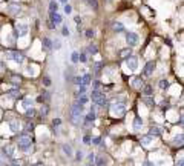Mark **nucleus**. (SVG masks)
Returning <instances> with one entry per match:
<instances>
[{"instance_id": "1", "label": "nucleus", "mask_w": 184, "mask_h": 166, "mask_svg": "<svg viewBox=\"0 0 184 166\" xmlns=\"http://www.w3.org/2000/svg\"><path fill=\"white\" fill-rule=\"evenodd\" d=\"M31 146H32L31 135H28V134H21V135H19V138H17V148L20 149V151H29Z\"/></svg>"}, {"instance_id": "2", "label": "nucleus", "mask_w": 184, "mask_h": 166, "mask_svg": "<svg viewBox=\"0 0 184 166\" xmlns=\"http://www.w3.org/2000/svg\"><path fill=\"white\" fill-rule=\"evenodd\" d=\"M91 99L92 101H94L95 105H98V106H107L106 105V95L104 92H101V91H97V89H92V92H91Z\"/></svg>"}, {"instance_id": "3", "label": "nucleus", "mask_w": 184, "mask_h": 166, "mask_svg": "<svg viewBox=\"0 0 184 166\" xmlns=\"http://www.w3.org/2000/svg\"><path fill=\"white\" fill-rule=\"evenodd\" d=\"M5 57H6L8 60H12L15 63H19V65H21V63L25 62V56L19 51H6L5 52Z\"/></svg>"}, {"instance_id": "4", "label": "nucleus", "mask_w": 184, "mask_h": 166, "mask_svg": "<svg viewBox=\"0 0 184 166\" xmlns=\"http://www.w3.org/2000/svg\"><path fill=\"white\" fill-rule=\"evenodd\" d=\"M83 114V105H78V103H74L71 106V117H72V122L77 125L78 123V119L82 117Z\"/></svg>"}, {"instance_id": "5", "label": "nucleus", "mask_w": 184, "mask_h": 166, "mask_svg": "<svg viewBox=\"0 0 184 166\" xmlns=\"http://www.w3.org/2000/svg\"><path fill=\"white\" fill-rule=\"evenodd\" d=\"M111 112L117 117H121V115H124V112H126V105H124L123 101H117V103H113L111 106Z\"/></svg>"}, {"instance_id": "6", "label": "nucleus", "mask_w": 184, "mask_h": 166, "mask_svg": "<svg viewBox=\"0 0 184 166\" xmlns=\"http://www.w3.org/2000/svg\"><path fill=\"white\" fill-rule=\"evenodd\" d=\"M28 34V25H23V23H19L15 26V31H14V35L15 37H25Z\"/></svg>"}, {"instance_id": "7", "label": "nucleus", "mask_w": 184, "mask_h": 166, "mask_svg": "<svg viewBox=\"0 0 184 166\" xmlns=\"http://www.w3.org/2000/svg\"><path fill=\"white\" fill-rule=\"evenodd\" d=\"M49 22L57 28L58 25H62V23H63V17H62V15L58 14V13H49Z\"/></svg>"}, {"instance_id": "8", "label": "nucleus", "mask_w": 184, "mask_h": 166, "mask_svg": "<svg viewBox=\"0 0 184 166\" xmlns=\"http://www.w3.org/2000/svg\"><path fill=\"white\" fill-rule=\"evenodd\" d=\"M155 62L152 60V62H147L146 63V66H144V69H143V76H146V77H150L154 74V71H155Z\"/></svg>"}, {"instance_id": "9", "label": "nucleus", "mask_w": 184, "mask_h": 166, "mask_svg": "<svg viewBox=\"0 0 184 166\" xmlns=\"http://www.w3.org/2000/svg\"><path fill=\"white\" fill-rule=\"evenodd\" d=\"M126 42H127L129 46H135L138 43V35L135 33H131V31H129V33H126Z\"/></svg>"}, {"instance_id": "10", "label": "nucleus", "mask_w": 184, "mask_h": 166, "mask_svg": "<svg viewBox=\"0 0 184 166\" xmlns=\"http://www.w3.org/2000/svg\"><path fill=\"white\" fill-rule=\"evenodd\" d=\"M126 65H127V68L131 69V71H135V69L138 68V58L131 56L129 58H126Z\"/></svg>"}, {"instance_id": "11", "label": "nucleus", "mask_w": 184, "mask_h": 166, "mask_svg": "<svg viewBox=\"0 0 184 166\" xmlns=\"http://www.w3.org/2000/svg\"><path fill=\"white\" fill-rule=\"evenodd\" d=\"M2 152H3V157L12 158L14 157V146L12 144H6V146L2 148Z\"/></svg>"}, {"instance_id": "12", "label": "nucleus", "mask_w": 184, "mask_h": 166, "mask_svg": "<svg viewBox=\"0 0 184 166\" xmlns=\"http://www.w3.org/2000/svg\"><path fill=\"white\" fill-rule=\"evenodd\" d=\"M94 120H95V108H94V106H91L89 112H88V114H86V117H84V122H86V125H91Z\"/></svg>"}, {"instance_id": "13", "label": "nucleus", "mask_w": 184, "mask_h": 166, "mask_svg": "<svg viewBox=\"0 0 184 166\" xmlns=\"http://www.w3.org/2000/svg\"><path fill=\"white\" fill-rule=\"evenodd\" d=\"M149 135H152V137H161V135H163V128L152 126V128H150V131H149Z\"/></svg>"}, {"instance_id": "14", "label": "nucleus", "mask_w": 184, "mask_h": 166, "mask_svg": "<svg viewBox=\"0 0 184 166\" xmlns=\"http://www.w3.org/2000/svg\"><path fill=\"white\" fill-rule=\"evenodd\" d=\"M132 86L135 89H141L144 86V82H143V78L141 77H134L132 78Z\"/></svg>"}, {"instance_id": "15", "label": "nucleus", "mask_w": 184, "mask_h": 166, "mask_svg": "<svg viewBox=\"0 0 184 166\" xmlns=\"http://www.w3.org/2000/svg\"><path fill=\"white\" fill-rule=\"evenodd\" d=\"M95 166H106L107 165V158L104 155H95Z\"/></svg>"}, {"instance_id": "16", "label": "nucleus", "mask_w": 184, "mask_h": 166, "mask_svg": "<svg viewBox=\"0 0 184 166\" xmlns=\"http://www.w3.org/2000/svg\"><path fill=\"white\" fill-rule=\"evenodd\" d=\"M141 92L144 94V97H150V95L154 94V89H152L150 85H144V86L141 88Z\"/></svg>"}, {"instance_id": "17", "label": "nucleus", "mask_w": 184, "mask_h": 166, "mask_svg": "<svg viewBox=\"0 0 184 166\" xmlns=\"http://www.w3.org/2000/svg\"><path fill=\"white\" fill-rule=\"evenodd\" d=\"M8 97L12 99V100L20 99V97H21V95H20V91H19V89H11V91H8Z\"/></svg>"}, {"instance_id": "18", "label": "nucleus", "mask_w": 184, "mask_h": 166, "mask_svg": "<svg viewBox=\"0 0 184 166\" xmlns=\"http://www.w3.org/2000/svg\"><path fill=\"white\" fill-rule=\"evenodd\" d=\"M118 54H120V57L123 58V60H126V58H129L132 56V51H131V48H126V49H121Z\"/></svg>"}, {"instance_id": "19", "label": "nucleus", "mask_w": 184, "mask_h": 166, "mask_svg": "<svg viewBox=\"0 0 184 166\" xmlns=\"http://www.w3.org/2000/svg\"><path fill=\"white\" fill-rule=\"evenodd\" d=\"M112 29L115 31V33H124V25L120 23V22H113L112 23Z\"/></svg>"}, {"instance_id": "20", "label": "nucleus", "mask_w": 184, "mask_h": 166, "mask_svg": "<svg viewBox=\"0 0 184 166\" xmlns=\"http://www.w3.org/2000/svg\"><path fill=\"white\" fill-rule=\"evenodd\" d=\"M8 11H9V14H12V15H19L21 9H20V6H17V5H9Z\"/></svg>"}, {"instance_id": "21", "label": "nucleus", "mask_w": 184, "mask_h": 166, "mask_svg": "<svg viewBox=\"0 0 184 166\" xmlns=\"http://www.w3.org/2000/svg\"><path fill=\"white\" fill-rule=\"evenodd\" d=\"M91 80H92L91 74H84L82 77V85H80V86H88V85H91Z\"/></svg>"}, {"instance_id": "22", "label": "nucleus", "mask_w": 184, "mask_h": 166, "mask_svg": "<svg viewBox=\"0 0 184 166\" xmlns=\"http://www.w3.org/2000/svg\"><path fill=\"white\" fill-rule=\"evenodd\" d=\"M141 143L144 144V146H149L150 143H154V137L152 135H143L141 137Z\"/></svg>"}, {"instance_id": "23", "label": "nucleus", "mask_w": 184, "mask_h": 166, "mask_svg": "<svg viewBox=\"0 0 184 166\" xmlns=\"http://www.w3.org/2000/svg\"><path fill=\"white\" fill-rule=\"evenodd\" d=\"M62 149H63V152H64L66 157H72V148L69 146V144H63Z\"/></svg>"}, {"instance_id": "24", "label": "nucleus", "mask_w": 184, "mask_h": 166, "mask_svg": "<svg viewBox=\"0 0 184 166\" xmlns=\"http://www.w3.org/2000/svg\"><path fill=\"white\" fill-rule=\"evenodd\" d=\"M19 120H11L9 122V128H11V131H12V132H17L19 131Z\"/></svg>"}, {"instance_id": "25", "label": "nucleus", "mask_w": 184, "mask_h": 166, "mask_svg": "<svg viewBox=\"0 0 184 166\" xmlns=\"http://www.w3.org/2000/svg\"><path fill=\"white\" fill-rule=\"evenodd\" d=\"M43 46H45L46 51H51V49H52V42H51V39L45 37V39H43Z\"/></svg>"}, {"instance_id": "26", "label": "nucleus", "mask_w": 184, "mask_h": 166, "mask_svg": "<svg viewBox=\"0 0 184 166\" xmlns=\"http://www.w3.org/2000/svg\"><path fill=\"white\" fill-rule=\"evenodd\" d=\"M183 142H184V135H183V134H180V135H176L174 138V144H175V146H183Z\"/></svg>"}, {"instance_id": "27", "label": "nucleus", "mask_w": 184, "mask_h": 166, "mask_svg": "<svg viewBox=\"0 0 184 166\" xmlns=\"http://www.w3.org/2000/svg\"><path fill=\"white\" fill-rule=\"evenodd\" d=\"M75 97L78 99V101H77V103H78V105H83V106H84L86 103H88V100H89V99L86 97L84 94H82V95H75Z\"/></svg>"}, {"instance_id": "28", "label": "nucleus", "mask_w": 184, "mask_h": 166, "mask_svg": "<svg viewBox=\"0 0 184 166\" xmlns=\"http://www.w3.org/2000/svg\"><path fill=\"white\" fill-rule=\"evenodd\" d=\"M141 126H143L141 117H135V120H134V128H135V129H140Z\"/></svg>"}, {"instance_id": "29", "label": "nucleus", "mask_w": 184, "mask_h": 166, "mask_svg": "<svg viewBox=\"0 0 184 166\" xmlns=\"http://www.w3.org/2000/svg\"><path fill=\"white\" fill-rule=\"evenodd\" d=\"M26 117H28V119H34V117H37V111L34 108L26 109Z\"/></svg>"}, {"instance_id": "30", "label": "nucleus", "mask_w": 184, "mask_h": 166, "mask_svg": "<svg viewBox=\"0 0 184 166\" xmlns=\"http://www.w3.org/2000/svg\"><path fill=\"white\" fill-rule=\"evenodd\" d=\"M58 9V3L55 2V0H52V2L49 3V13H57Z\"/></svg>"}, {"instance_id": "31", "label": "nucleus", "mask_w": 184, "mask_h": 166, "mask_svg": "<svg viewBox=\"0 0 184 166\" xmlns=\"http://www.w3.org/2000/svg\"><path fill=\"white\" fill-rule=\"evenodd\" d=\"M84 2L88 3L92 9H98V2H97V0H84Z\"/></svg>"}, {"instance_id": "32", "label": "nucleus", "mask_w": 184, "mask_h": 166, "mask_svg": "<svg viewBox=\"0 0 184 166\" xmlns=\"http://www.w3.org/2000/svg\"><path fill=\"white\" fill-rule=\"evenodd\" d=\"M32 105H34V100H32V99H25L23 100V106H25L26 109L32 108Z\"/></svg>"}, {"instance_id": "33", "label": "nucleus", "mask_w": 184, "mask_h": 166, "mask_svg": "<svg viewBox=\"0 0 184 166\" xmlns=\"http://www.w3.org/2000/svg\"><path fill=\"white\" fill-rule=\"evenodd\" d=\"M158 85H160V88H161V89H167V88L170 86V82H167V80L163 78V80H160V83H158Z\"/></svg>"}, {"instance_id": "34", "label": "nucleus", "mask_w": 184, "mask_h": 166, "mask_svg": "<svg viewBox=\"0 0 184 166\" xmlns=\"http://www.w3.org/2000/svg\"><path fill=\"white\" fill-rule=\"evenodd\" d=\"M143 103L149 105V106H154V105H155V100H154L152 97H143Z\"/></svg>"}, {"instance_id": "35", "label": "nucleus", "mask_w": 184, "mask_h": 166, "mask_svg": "<svg viewBox=\"0 0 184 166\" xmlns=\"http://www.w3.org/2000/svg\"><path fill=\"white\" fill-rule=\"evenodd\" d=\"M88 52L89 54H97V52H98V48H97L95 45H89L88 46Z\"/></svg>"}, {"instance_id": "36", "label": "nucleus", "mask_w": 184, "mask_h": 166, "mask_svg": "<svg viewBox=\"0 0 184 166\" xmlns=\"http://www.w3.org/2000/svg\"><path fill=\"white\" fill-rule=\"evenodd\" d=\"M71 62L72 63H78V52L77 51H74L71 54Z\"/></svg>"}, {"instance_id": "37", "label": "nucleus", "mask_w": 184, "mask_h": 166, "mask_svg": "<svg viewBox=\"0 0 184 166\" xmlns=\"http://www.w3.org/2000/svg\"><path fill=\"white\" fill-rule=\"evenodd\" d=\"M52 48H55V49H60L62 48V42H60V39H55L52 42Z\"/></svg>"}, {"instance_id": "38", "label": "nucleus", "mask_w": 184, "mask_h": 166, "mask_svg": "<svg viewBox=\"0 0 184 166\" xmlns=\"http://www.w3.org/2000/svg\"><path fill=\"white\" fill-rule=\"evenodd\" d=\"M48 112H49V108H48V106H42L40 115H42V117H46V115H48Z\"/></svg>"}, {"instance_id": "39", "label": "nucleus", "mask_w": 184, "mask_h": 166, "mask_svg": "<svg viewBox=\"0 0 184 166\" xmlns=\"http://www.w3.org/2000/svg\"><path fill=\"white\" fill-rule=\"evenodd\" d=\"M88 162H89V166H94V163H95V154H89V157H88Z\"/></svg>"}, {"instance_id": "40", "label": "nucleus", "mask_w": 184, "mask_h": 166, "mask_svg": "<svg viewBox=\"0 0 184 166\" xmlns=\"http://www.w3.org/2000/svg\"><path fill=\"white\" fill-rule=\"evenodd\" d=\"M78 62L86 63V62H88V56H86L84 52H83V54H78Z\"/></svg>"}, {"instance_id": "41", "label": "nucleus", "mask_w": 184, "mask_h": 166, "mask_svg": "<svg viewBox=\"0 0 184 166\" xmlns=\"http://www.w3.org/2000/svg\"><path fill=\"white\" fill-rule=\"evenodd\" d=\"M101 66H103L101 63H97V65H95V68H94V72L97 74V76H100V74H101V69H100Z\"/></svg>"}, {"instance_id": "42", "label": "nucleus", "mask_w": 184, "mask_h": 166, "mask_svg": "<svg viewBox=\"0 0 184 166\" xmlns=\"http://www.w3.org/2000/svg\"><path fill=\"white\" fill-rule=\"evenodd\" d=\"M62 34L64 35V37H69V28L66 25H63V29H62Z\"/></svg>"}, {"instance_id": "43", "label": "nucleus", "mask_w": 184, "mask_h": 166, "mask_svg": "<svg viewBox=\"0 0 184 166\" xmlns=\"http://www.w3.org/2000/svg\"><path fill=\"white\" fill-rule=\"evenodd\" d=\"M11 80H12V83H14V85H20V82H21V77H20V76H19V77H17V76H14V77L11 78Z\"/></svg>"}, {"instance_id": "44", "label": "nucleus", "mask_w": 184, "mask_h": 166, "mask_svg": "<svg viewBox=\"0 0 184 166\" xmlns=\"http://www.w3.org/2000/svg\"><path fill=\"white\" fill-rule=\"evenodd\" d=\"M101 88V83H100V80H95L94 82V86H92V89H97V91H100Z\"/></svg>"}, {"instance_id": "45", "label": "nucleus", "mask_w": 184, "mask_h": 166, "mask_svg": "<svg viewBox=\"0 0 184 166\" xmlns=\"http://www.w3.org/2000/svg\"><path fill=\"white\" fill-rule=\"evenodd\" d=\"M72 83H75V85H78V86H80V85H82V77H74L72 78Z\"/></svg>"}, {"instance_id": "46", "label": "nucleus", "mask_w": 184, "mask_h": 166, "mask_svg": "<svg viewBox=\"0 0 184 166\" xmlns=\"http://www.w3.org/2000/svg\"><path fill=\"white\" fill-rule=\"evenodd\" d=\"M64 13H66V14H71L72 13V6H71V5H64Z\"/></svg>"}, {"instance_id": "47", "label": "nucleus", "mask_w": 184, "mask_h": 166, "mask_svg": "<svg viewBox=\"0 0 184 166\" xmlns=\"http://www.w3.org/2000/svg\"><path fill=\"white\" fill-rule=\"evenodd\" d=\"M43 85H45V86H51V78L49 77H43Z\"/></svg>"}, {"instance_id": "48", "label": "nucleus", "mask_w": 184, "mask_h": 166, "mask_svg": "<svg viewBox=\"0 0 184 166\" xmlns=\"http://www.w3.org/2000/svg\"><path fill=\"white\" fill-rule=\"evenodd\" d=\"M75 160H77V162H80V160H83V152H82V151H78L77 154H75Z\"/></svg>"}, {"instance_id": "49", "label": "nucleus", "mask_w": 184, "mask_h": 166, "mask_svg": "<svg viewBox=\"0 0 184 166\" xmlns=\"http://www.w3.org/2000/svg\"><path fill=\"white\" fill-rule=\"evenodd\" d=\"M91 142L94 143V144H100V142H101V137H94V138H91Z\"/></svg>"}, {"instance_id": "50", "label": "nucleus", "mask_w": 184, "mask_h": 166, "mask_svg": "<svg viewBox=\"0 0 184 166\" xmlns=\"http://www.w3.org/2000/svg\"><path fill=\"white\" fill-rule=\"evenodd\" d=\"M25 129H26V132H31L32 129H34V123H28V125H26V128H25Z\"/></svg>"}, {"instance_id": "51", "label": "nucleus", "mask_w": 184, "mask_h": 166, "mask_svg": "<svg viewBox=\"0 0 184 166\" xmlns=\"http://www.w3.org/2000/svg\"><path fill=\"white\" fill-rule=\"evenodd\" d=\"M86 37H88V39H92V37H94V31H92V29H86Z\"/></svg>"}, {"instance_id": "52", "label": "nucleus", "mask_w": 184, "mask_h": 166, "mask_svg": "<svg viewBox=\"0 0 184 166\" xmlns=\"http://www.w3.org/2000/svg\"><path fill=\"white\" fill-rule=\"evenodd\" d=\"M83 143H84V144H91V137H89V135H84V137H83Z\"/></svg>"}, {"instance_id": "53", "label": "nucleus", "mask_w": 184, "mask_h": 166, "mask_svg": "<svg viewBox=\"0 0 184 166\" xmlns=\"http://www.w3.org/2000/svg\"><path fill=\"white\" fill-rule=\"evenodd\" d=\"M60 123H62V120H60V119H54V120H52V125H54V126H58Z\"/></svg>"}, {"instance_id": "54", "label": "nucleus", "mask_w": 184, "mask_h": 166, "mask_svg": "<svg viewBox=\"0 0 184 166\" xmlns=\"http://www.w3.org/2000/svg\"><path fill=\"white\" fill-rule=\"evenodd\" d=\"M169 108V101H163V103H161V109H167Z\"/></svg>"}, {"instance_id": "55", "label": "nucleus", "mask_w": 184, "mask_h": 166, "mask_svg": "<svg viewBox=\"0 0 184 166\" xmlns=\"http://www.w3.org/2000/svg\"><path fill=\"white\" fill-rule=\"evenodd\" d=\"M74 20H75V23H77L78 26H80V25H82V19H80V17H78V15H77V17H75Z\"/></svg>"}, {"instance_id": "56", "label": "nucleus", "mask_w": 184, "mask_h": 166, "mask_svg": "<svg viewBox=\"0 0 184 166\" xmlns=\"http://www.w3.org/2000/svg\"><path fill=\"white\" fill-rule=\"evenodd\" d=\"M143 166H155V165H154L152 162H144V163H143Z\"/></svg>"}, {"instance_id": "57", "label": "nucleus", "mask_w": 184, "mask_h": 166, "mask_svg": "<svg viewBox=\"0 0 184 166\" xmlns=\"http://www.w3.org/2000/svg\"><path fill=\"white\" fill-rule=\"evenodd\" d=\"M176 166H184V162H183V158H180V160H178V163H176Z\"/></svg>"}, {"instance_id": "58", "label": "nucleus", "mask_w": 184, "mask_h": 166, "mask_svg": "<svg viewBox=\"0 0 184 166\" xmlns=\"http://www.w3.org/2000/svg\"><path fill=\"white\" fill-rule=\"evenodd\" d=\"M48 26H49V28H51V29H55V26H54V25H52L51 22H48Z\"/></svg>"}, {"instance_id": "59", "label": "nucleus", "mask_w": 184, "mask_h": 166, "mask_svg": "<svg viewBox=\"0 0 184 166\" xmlns=\"http://www.w3.org/2000/svg\"><path fill=\"white\" fill-rule=\"evenodd\" d=\"M32 166H45L43 163H35V165H32Z\"/></svg>"}, {"instance_id": "60", "label": "nucleus", "mask_w": 184, "mask_h": 166, "mask_svg": "<svg viewBox=\"0 0 184 166\" xmlns=\"http://www.w3.org/2000/svg\"><path fill=\"white\" fill-rule=\"evenodd\" d=\"M60 2H62V3H64V5H66V3H68V0H60Z\"/></svg>"}, {"instance_id": "61", "label": "nucleus", "mask_w": 184, "mask_h": 166, "mask_svg": "<svg viewBox=\"0 0 184 166\" xmlns=\"http://www.w3.org/2000/svg\"><path fill=\"white\" fill-rule=\"evenodd\" d=\"M12 166H20V165H19V163H15V162H14V163H12Z\"/></svg>"}]
</instances>
